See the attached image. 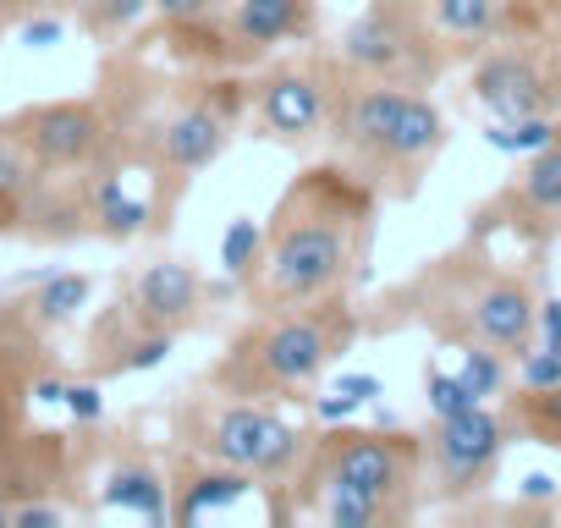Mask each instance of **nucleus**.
I'll list each match as a JSON object with an SVG mask.
<instances>
[{"mask_svg": "<svg viewBox=\"0 0 561 528\" xmlns=\"http://www.w3.org/2000/svg\"><path fill=\"white\" fill-rule=\"evenodd\" d=\"M375 215H380V187L358 176L347 160L304 171L280 193L264 226V253L248 282L259 314L347 298L375 242Z\"/></svg>", "mask_w": 561, "mask_h": 528, "instance_id": "1", "label": "nucleus"}, {"mask_svg": "<svg viewBox=\"0 0 561 528\" xmlns=\"http://www.w3.org/2000/svg\"><path fill=\"white\" fill-rule=\"evenodd\" d=\"M353 336H358V314L347 309V298L259 314L226 347V358L209 369V391H226V397H293V391H309L353 347Z\"/></svg>", "mask_w": 561, "mask_h": 528, "instance_id": "2", "label": "nucleus"}, {"mask_svg": "<svg viewBox=\"0 0 561 528\" xmlns=\"http://www.w3.org/2000/svg\"><path fill=\"white\" fill-rule=\"evenodd\" d=\"M182 440H187V451H198L209 462L253 473L259 484H287V479H298L314 435H304L287 413H275L264 397L215 391V397L187 402Z\"/></svg>", "mask_w": 561, "mask_h": 528, "instance_id": "3", "label": "nucleus"}, {"mask_svg": "<svg viewBox=\"0 0 561 528\" xmlns=\"http://www.w3.org/2000/svg\"><path fill=\"white\" fill-rule=\"evenodd\" d=\"M309 495L320 490H358L402 517H413V501L424 490V435L408 429H358V424H331L325 435L309 440V457L298 468Z\"/></svg>", "mask_w": 561, "mask_h": 528, "instance_id": "4", "label": "nucleus"}, {"mask_svg": "<svg viewBox=\"0 0 561 528\" xmlns=\"http://www.w3.org/2000/svg\"><path fill=\"white\" fill-rule=\"evenodd\" d=\"M336 67L347 78H386V83H424L440 72L435 23L419 0H369V7L342 28Z\"/></svg>", "mask_w": 561, "mask_h": 528, "instance_id": "5", "label": "nucleus"}, {"mask_svg": "<svg viewBox=\"0 0 561 528\" xmlns=\"http://www.w3.org/2000/svg\"><path fill=\"white\" fill-rule=\"evenodd\" d=\"M468 271H451V314L462 320V342H490L512 364L534 347L539 298L523 271H501L490 259H462Z\"/></svg>", "mask_w": 561, "mask_h": 528, "instance_id": "6", "label": "nucleus"}, {"mask_svg": "<svg viewBox=\"0 0 561 528\" xmlns=\"http://www.w3.org/2000/svg\"><path fill=\"white\" fill-rule=\"evenodd\" d=\"M242 111V94L231 83H215L209 94H193L182 100L160 133H154V171H160V187L171 182V193H182L198 171H209L226 144H231V122Z\"/></svg>", "mask_w": 561, "mask_h": 528, "instance_id": "7", "label": "nucleus"}, {"mask_svg": "<svg viewBox=\"0 0 561 528\" xmlns=\"http://www.w3.org/2000/svg\"><path fill=\"white\" fill-rule=\"evenodd\" d=\"M512 440V418H501L490 402L457 413V418H435L424 435V468L440 484V495H468L484 490L501 451Z\"/></svg>", "mask_w": 561, "mask_h": 528, "instance_id": "8", "label": "nucleus"}, {"mask_svg": "<svg viewBox=\"0 0 561 528\" xmlns=\"http://www.w3.org/2000/svg\"><path fill=\"white\" fill-rule=\"evenodd\" d=\"M18 133L28 138L34 160L45 171H89L105 144H111V127H105V111L94 100H50V105H34L18 116Z\"/></svg>", "mask_w": 561, "mask_h": 528, "instance_id": "9", "label": "nucleus"}, {"mask_svg": "<svg viewBox=\"0 0 561 528\" xmlns=\"http://www.w3.org/2000/svg\"><path fill=\"white\" fill-rule=\"evenodd\" d=\"M253 111H259V122H264L270 138L309 144L314 133L331 127L336 94H331V78L320 67H280V72H270V78L253 83Z\"/></svg>", "mask_w": 561, "mask_h": 528, "instance_id": "10", "label": "nucleus"}, {"mask_svg": "<svg viewBox=\"0 0 561 528\" xmlns=\"http://www.w3.org/2000/svg\"><path fill=\"white\" fill-rule=\"evenodd\" d=\"M468 94L479 100V111L490 122L550 116V105H556L550 72L528 50H490V56H479V67L468 72Z\"/></svg>", "mask_w": 561, "mask_h": 528, "instance_id": "11", "label": "nucleus"}, {"mask_svg": "<svg viewBox=\"0 0 561 528\" xmlns=\"http://www.w3.org/2000/svg\"><path fill=\"white\" fill-rule=\"evenodd\" d=\"M446 149V116H440V105L430 100V94H408V105H402V116H397V127L386 133V144H380V154H375V165L364 171L375 187H391V193H413V182H419V171L435 160Z\"/></svg>", "mask_w": 561, "mask_h": 528, "instance_id": "12", "label": "nucleus"}, {"mask_svg": "<svg viewBox=\"0 0 561 528\" xmlns=\"http://www.w3.org/2000/svg\"><path fill=\"white\" fill-rule=\"evenodd\" d=\"M320 28V0H237L226 18V45L242 61H259L280 45L314 39Z\"/></svg>", "mask_w": 561, "mask_h": 528, "instance_id": "13", "label": "nucleus"}, {"mask_svg": "<svg viewBox=\"0 0 561 528\" xmlns=\"http://www.w3.org/2000/svg\"><path fill=\"white\" fill-rule=\"evenodd\" d=\"M127 309L149 331H176L182 336L198 320V309H204V276L193 271V264H182V259H154V264L138 271Z\"/></svg>", "mask_w": 561, "mask_h": 528, "instance_id": "14", "label": "nucleus"}, {"mask_svg": "<svg viewBox=\"0 0 561 528\" xmlns=\"http://www.w3.org/2000/svg\"><path fill=\"white\" fill-rule=\"evenodd\" d=\"M259 490L253 473L242 468H226V462H209V457H187V468L171 479V523H204V517H220L231 512L237 501H248Z\"/></svg>", "mask_w": 561, "mask_h": 528, "instance_id": "15", "label": "nucleus"}, {"mask_svg": "<svg viewBox=\"0 0 561 528\" xmlns=\"http://www.w3.org/2000/svg\"><path fill=\"white\" fill-rule=\"evenodd\" d=\"M100 506H111V512H138V517H149V523H171V479H165L149 457H122V462L105 473Z\"/></svg>", "mask_w": 561, "mask_h": 528, "instance_id": "16", "label": "nucleus"}, {"mask_svg": "<svg viewBox=\"0 0 561 528\" xmlns=\"http://www.w3.org/2000/svg\"><path fill=\"white\" fill-rule=\"evenodd\" d=\"M506 198H512L523 226H545V231L561 226V138L523 160V176L512 182Z\"/></svg>", "mask_w": 561, "mask_h": 528, "instance_id": "17", "label": "nucleus"}, {"mask_svg": "<svg viewBox=\"0 0 561 528\" xmlns=\"http://www.w3.org/2000/svg\"><path fill=\"white\" fill-rule=\"evenodd\" d=\"M39 176H45V165L34 160V149L18 133V122H0V231H12L18 220H28V198H34Z\"/></svg>", "mask_w": 561, "mask_h": 528, "instance_id": "18", "label": "nucleus"}, {"mask_svg": "<svg viewBox=\"0 0 561 528\" xmlns=\"http://www.w3.org/2000/svg\"><path fill=\"white\" fill-rule=\"evenodd\" d=\"M512 18V0H430V23L440 39H462V45H490L501 39Z\"/></svg>", "mask_w": 561, "mask_h": 528, "instance_id": "19", "label": "nucleus"}, {"mask_svg": "<svg viewBox=\"0 0 561 528\" xmlns=\"http://www.w3.org/2000/svg\"><path fill=\"white\" fill-rule=\"evenodd\" d=\"M89 298H94V276H83V271H56V276H45V282L34 287V298H28L23 309H28L34 325L56 331V325H72V320L89 309Z\"/></svg>", "mask_w": 561, "mask_h": 528, "instance_id": "20", "label": "nucleus"}, {"mask_svg": "<svg viewBox=\"0 0 561 528\" xmlns=\"http://www.w3.org/2000/svg\"><path fill=\"white\" fill-rule=\"evenodd\" d=\"M89 220H100L105 237L133 242V237L154 220V204H149V198H133V193L122 187V176H100L94 193H89Z\"/></svg>", "mask_w": 561, "mask_h": 528, "instance_id": "21", "label": "nucleus"}, {"mask_svg": "<svg viewBox=\"0 0 561 528\" xmlns=\"http://www.w3.org/2000/svg\"><path fill=\"white\" fill-rule=\"evenodd\" d=\"M314 512L331 523V528H386V523H408L397 506L375 501V495H358V490H320L314 495Z\"/></svg>", "mask_w": 561, "mask_h": 528, "instance_id": "22", "label": "nucleus"}, {"mask_svg": "<svg viewBox=\"0 0 561 528\" xmlns=\"http://www.w3.org/2000/svg\"><path fill=\"white\" fill-rule=\"evenodd\" d=\"M259 253H264V226L253 215H237L220 237V276L231 287H248L253 271H259Z\"/></svg>", "mask_w": 561, "mask_h": 528, "instance_id": "23", "label": "nucleus"}, {"mask_svg": "<svg viewBox=\"0 0 561 528\" xmlns=\"http://www.w3.org/2000/svg\"><path fill=\"white\" fill-rule=\"evenodd\" d=\"M561 138V122L556 116H517V122H484V144L495 149V154H517V160H528V154H539L545 144H556Z\"/></svg>", "mask_w": 561, "mask_h": 528, "instance_id": "24", "label": "nucleus"}, {"mask_svg": "<svg viewBox=\"0 0 561 528\" xmlns=\"http://www.w3.org/2000/svg\"><path fill=\"white\" fill-rule=\"evenodd\" d=\"M506 418H512V429H523V435H534L539 446H556V451H561V386H550V391H523Z\"/></svg>", "mask_w": 561, "mask_h": 528, "instance_id": "25", "label": "nucleus"}, {"mask_svg": "<svg viewBox=\"0 0 561 528\" xmlns=\"http://www.w3.org/2000/svg\"><path fill=\"white\" fill-rule=\"evenodd\" d=\"M457 375L468 380V391H473L479 402L501 397V391H506V380H512L506 353H495L490 342H462V364H457Z\"/></svg>", "mask_w": 561, "mask_h": 528, "instance_id": "26", "label": "nucleus"}, {"mask_svg": "<svg viewBox=\"0 0 561 528\" xmlns=\"http://www.w3.org/2000/svg\"><path fill=\"white\" fill-rule=\"evenodd\" d=\"M171 347H176V331H144V336H133V342L105 364V375H144V369H160V364L171 358Z\"/></svg>", "mask_w": 561, "mask_h": 528, "instance_id": "27", "label": "nucleus"}, {"mask_svg": "<svg viewBox=\"0 0 561 528\" xmlns=\"http://www.w3.org/2000/svg\"><path fill=\"white\" fill-rule=\"evenodd\" d=\"M424 397H430V418H457L468 408H479V397L468 391V380L457 369H424Z\"/></svg>", "mask_w": 561, "mask_h": 528, "instance_id": "28", "label": "nucleus"}, {"mask_svg": "<svg viewBox=\"0 0 561 528\" xmlns=\"http://www.w3.org/2000/svg\"><path fill=\"white\" fill-rule=\"evenodd\" d=\"M144 12H154L149 0H89L83 23H89V28H94L100 39H116V34L138 28V23H144Z\"/></svg>", "mask_w": 561, "mask_h": 528, "instance_id": "29", "label": "nucleus"}, {"mask_svg": "<svg viewBox=\"0 0 561 528\" xmlns=\"http://www.w3.org/2000/svg\"><path fill=\"white\" fill-rule=\"evenodd\" d=\"M550 386H561V353H550V347L534 342L517 358V391H550Z\"/></svg>", "mask_w": 561, "mask_h": 528, "instance_id": "30", "label": "nucleus"}, {"mask_svg": "<svg viewBox=\"0 0 561 528\" xmlns=\"http://www.w3.org/2000/svg\"><path fill=\"white\" fill-rule=\"evenodd\" d=\"M61 408H67L78 424H100V418H105V397H100V386H94V380H72Z\"/></svg>", "mask_w": 561, "mask_h": 528, "instance_id": "31", "label": "nucleus"}, {"mask_svg": "<svg viewBox=\"0 0 561 528\" xmlns=\"http://www.w3.org/2000/svg\"><path fill=\"white\" fill-rule=\"evenodd\" d=\"M149 7H154L165 23L193 28V23H204V18H215V12H220V0H149Z\"/></svg>", "mask_w": 561, "mask_h": 528, "instance_id": "32", "label": "nucleus"}, {"mask_svg": "<svg viewBox=\"0 0 561 528\" xmlns=\"http://www.w3.org/2000/svg\"><path fill=\"white\" fill-rule=\"evenodd\" d=\"M364 408H369V402H358V397H347V391L314 397V418H320V424H353Z\"/></svg>", "mask_w": 561, "mask_h": 528, "instance_id": "33", "label": "nucleus"}, {"mask_svg": "<svg viewBox=\"0 0 561 528\" xmlns=\"http://www.w3.org/2000/svg\"><path fill=\"white\" fill-rule=\"evenodd\" d=\"M28 50H50V45H61L67 39V23L61 18H34V23H23V34H18Z\"/></svg>", "mask_w": 561, "mask_h": 528, "instance_id": "34", "label": "nucleus"}, {"mask_svg": "<svg viewBox=\"0 0 561 528\" xmlns=\"http://www.w3.org/2000/svg\"><path fill=\"white\" fill-rule=\"evenodd\" d=\"M534 342L561 353V298H539V325H534Z\"/></svg>", "mask_w": 561, "mask_h": 528, "instance_id": "35", "label": "nucleus"}, {"mask_svg": "<svg viewBox=\"0 0 561 528\" xmlns=\"http://www.w3.org/2000/svg\"><path fill=\"white\" fill-rule=\"evenodd\" d=\"M67 512L50 506V501H28V506H12V528H56Z\"/></svg>", "mask_w": 561, "mask_h": 528, "instance_id": "36", "label": "nucleus"}, {"mask_svg": "<svg viewBox=\"0 0 561 528\" xmlns=\"http://www.w3.org/2000/svg\"><path fill=\"white\" fill-rule=\"evenodd\" d=\"M336 391H347V397H358V402H375V397H380V380H375V375H347V369H342V375H336Z\"/></svg>", "mask_w": 561, "mask_h": 528, "instance_id": "37", "label": "nucleus"}, {"mask_svg": "<svg viewBox=\"0 0 561 528\" xmlns=\"http://www.w3.org/2000/svg\"><path fill=\"white\" fill-rule=\"evenodd\" d=\"M517 495H523V501H556V495H561V484H556L550 473H528V479L517 484Z\"/></svg>", "mask_w": 561, "mask_h": 528, "instance_id": "38", "label": "nucleus"}, {"mask_svg": "<svg viewBox=\"0 0 561 528\" xmlns=\"http://www.w3.org/2000/svg\"><path fill=\"white\" fill-rule=\"evenodd\" d=\"M12 523V506H0V528H7Z\"/></svg>", "mask_w": 561, "mask_h": 528, "instance_id": "39", "label": "nucleus"}]
</instances>
